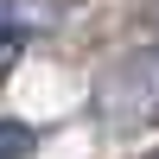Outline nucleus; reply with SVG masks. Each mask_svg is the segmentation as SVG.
I'll list each match as a JSON object with an SVG mask.
<instances>
[{
	"mask_svg": "<svg viewBox=\"0 0 159 159\" xmlns=\"http://www.w3.org/2000/svg\"><path fill=\"white\" fill-rule=\"evenodd\" d=\"M32 153V127L25 121H0V159H25Z\"/></svg>",
	"mask_w": 159,
	"mask_h": 159,
	"instance_id": "2",
	"label": "nucleus"
},
{
	"mask_svg": "<svg viewBox=\"0 0 159 159\" xmlns=\"http://www.w3.org/2000/svg\"><path fill=\"white\" fill-rule=\"evenodd\" d=\"M19 51H25V25L0 7V70H13V57H19Z\"/></svg>",
	"mask_w": 159,
	"mask_h": 159,
	"instance_id": "1",
	"label": "nucleus"
}]
</instances>
